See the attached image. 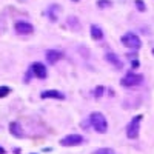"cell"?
<instances>
[{
    "label": "cell",
    "instance_id": "6",
    "mask_svg": "<svg viewBox=\"0 0 154 154\" xmlns=\"http://www.w3.org/2000/svg\"><path fill=\"white\" fill-rule=\"evenodd\" d=\"M14 28H16V32L22 34V35H29L34 32V26L28 22H17Z\"/></svg>",
    "mask_w": 154,
    "mask_h": 154
},
{
    "label": "cell",
    "instance_id": "18",
    "mask_svg": "<svg viewBox=\"0 0 154 154\" xmlns=\"http://www.w3.org/2000/svg\"><path fill=\"white\" fill-rule=\"evenodd\" d=\"M136 8L140 11V12H143V11H146V6H145V3L142 2V0H136Z\"/></svg>",
    "mask_w": 154,
    "mask_h": 154
},
{
    "label": "cell",
    "instance_id": "5",
    "mask_svg": "<svg viewBox=\"0 0 154 154\" xmlns=\"http://www.w3.org/2000/svg\"><path fill=\"white\" fill-rule=\"evenodd\" d=\"M83 142H85L83 136H80V134H68L60 140V145L62 146H79Z\"/></svg>",
    "mask_w": 154,
    "mask_h": 154
},
{
    "label": "cell",
    "instance_id": "9",
    "mask_svg": "<svg viewBox=\"0 0 154 154\" xmlns=\"http://www.w3.org/2000/svg\"><path fill=\"white\" fill-rule=\"evenodd\" d=\"M40 97L42 99H59V100H63L65 99V94L57 91V89H46V91H42Z\"/></svg>",
    "mask_w": 154,
    "mask_h": 154
},
{
    "label": "cell",
    "instance_id": "20",
    "mask_svg": "<svg viewBox=\"0 0 154 154\" xmlns=\"http://www.w3.org/2000/svg\"><path fill=\"white\" fill-rule=\"evenodd\" d=\"M131 65H133V68H137V66H139V60H137V59H136V60L133 59V62H131Z\"/></svg>",
    "mask_w": 154,
    "mask_h": 154
},
{
    "label": "cell",
    "instance_id": "17",
    "mask_svg": "<svg viewBox=\"0 0 154 154\" xmlns=\"http://www.w3.org/2000/svg\"><path fill=\"white\" fill-rule=\"evenodd\" d=\"M9 93H11V89H9L8 86H0V99H2V97H6Z\"/></svg>",
    "mask_w": 154,
    "mask_h": 154
},
{
    "label": "cell",
    "instance_id": "7",
    "mask_svg": "<svg viewBox=\"0 0 154 154\" xmlns=\"http://www.w3.org/2000/svg\"><path fill=\"white\" fill-rule=\"evenodd\" d=\"M31 72L37 77V79H46V75H48L46 66L43 65V63H38V62L31 65Z\"/></svg>",
    "mask_w": 154,
    "mask_h": 154
},
{
    "label": "cell",
    "instance_id": "21",
    "mask_svg": "<svg viewBox=\"0 0 154 154\" xmlns=\"http://www.w3.org/2000/svg\"><path fill=\"white\" fill-rule=\"evenodd\" d=\"M5 152H6V151H5V149H3L2 146H0V154H5Z\"/></svg>",
    "mask_w": 154,
    "mask_h": 154
},
{
    "label": "cell",
    "instance_id": "16",
    "mask_svg": "<svg viewBox=\"0 0 154 154\" xmlns=\"http://www.w3.org/2000/svg\"><path fill=\"white\" fill-rule=\"evenodd\" d=\"M97 6L99 8H108V6H112V2L111 0H97Z\"/></svg>",
    "mask_w": 154,
    "mask_h": 154
},
{
    "label": "cell",
    "instance_id": "11",
    "mask_svg": "<svg viewBox=\"0 0 154 154\" xmlns=\"http://www.w3.org/2000/svg\"><path fill=\"white\" fill-rule=\"evenodd\" d=\"M9 131H11L12 136H16V137H19V139H22V137L25 136V133L22 131V126H20L19 122H12V123H9Z\"/></svg>",
    "mask_w": 154,
    "mask_h": 154
},
{
    "label": "cell",
    "instance_id": "22",
    "mask_svg": "<svg viewBox=\"0 0 154 154\" xmlns=\"http://www.w3.org/2000/svg\"><path fill=\"white\" fill-rule=\"evenodd\" d=\"M74 2H79V0H74Z\"/></svg>",
    "mask_w": 154,
    "mask_h": 154
},
{
    "label": "cell",
    "instance_id": "8",
    "mask_svg": "<svg viewBox=\"0 0 154 154\" xmlns=\"http://www.w3.org/2000/svg\"><path fill=\"white\" fill-rule=\"evenodd\" d=\"M62 57H63V54L60 53V51H57V49H48V51H46V60H48L49 65H54V63H57Z\"/></svg>",
    "mask_w": 154,
    "mask_h": 154
},
{
    "label": "cell",
    "instance_id": "4",
    "mask_svg": "<svg viewBox=\"0 0 154 154\" xmlns=\"http://www.w3.org/2000/svg\"><path fill=\"white\" fill-rule=\"evenodd\" d=\"M143 82V75H140V74H136V72H128L125 74V77L122 79V86H137Z\"/></svg>",
    "mask_w": 154,
    "mask_h": 154
},
{
    "label": "cell",
    "instance_id": "1",
    "mask_svg": "<svg viewBox=\"0 0 154 154\" xmlns=\"http://www.w3.org/2000/svg\"><path fill=\"white\" fill-rule=\"evenodd\" d=\"M89 123H91V126L100 134H105L108 131V122H106L105 116L102 112H93L89 116Z\"/></svg>",
    "mask_w": 154,
    "mask_h": 154
},
{
    "label": "cell",
    "instance_id": "14",
    "mask_svg": "<svg viewBox=\"0 0 154 154\" xmlns=\"http://www.w3.org/2000/svg\"><path fill=\"white\" fill-rule=\"evenodd\" d=\"M93 154H116V152H114V149H111V148H99V149H96Z\"/></svg>",
    "mask_w": 154,
    "mask_h": 154
},
{
    "label": "cell",
    "instance_id": "3",
    "mask_svg": "<svg viewBox=\"0 0 154 154\" xmlns=\"http://www.w3.org/2000/svg\"><path fill=\"white\" fill-rule=\"evenodd\" d=\"M142 117H143V116H136V117L128 123V126H126V136H128V139H137Z\"/></svg>",
    "mask_w": 154,
    "mask_h": 154
},
{
    "label": "cell",
    "instance_id": "10",
    "mask_svg": "<svg viewBox=\"0 0 154 154\" xmlns=\"http://www.w3.org/2000/svg\"><path fill=\"white\" fill-rule=\"evenodd\" d=\"M105 59H106V60L111 63V65H114V66H116V69H120V68H123V62L119 59V56H116L114 53H106Z\"/></svg>",
    "mask_w": 154,
    "mask_h": 154
},
{
    "label": "cell",
    "instance_id": "15",
    "mask_svg": "<svg viewBox=\"0 0 154 154\" xmlns=\"http://www.w3.org/2000/svg\"><path fill=\"white\" fill-rule=\"evenodd\" d=\"M68 25H69V26H72V28L75 26V29H77V31L80 29V23L77 22V19H75V17H69V19H68Z\"/></svg>",
    "mask_w": 154,
    "mask_h": 154
},
{
    "label": "cell",
    "instance_id": "13",
    "mask_svg": "<svg viewBox=\"0 0 154 154\" xmlns=\"http://www.w3.org/2000/svg\"><path fill=\"white\" fill-rule=\"evenodd\" d=\"M91 37L94 40H102V38H103V31H102V28L97 26V25H91Z\"/></svg>",
    "mask_w": 154,
    "mask_h": 154
},
{
    "label": "cell",
    "instance_id": "19",
    "mask_svg": "<svg viewBox=\"0 0 154 154\" xmlns=\"http://www.w3.org/2000/svg\"><path fill=\"white\" fill-rule=\"evenodd\" d=\"M103 91H105V88H103V86H97V88H96V91H94V97H102Z\"/></svg>",
    "mask_w": 154,
    "mask_h": 154
},
{
    "label": "cell",
    "instance_id": "12",
    "mask_svg": "<svg viewBox=\"0 0 154 154\" xmlns=\"http://www.w3.org/2000/svg\"><path fill=\"white\" fill-rule=\"evenodd\" d=\"M59 12H60V6H59V5H51V6L48 8V16H49L51 22H57Z\"/></svg>",
    "mask_w": 154,
    "mask_h": 154
},
{
    "label": "cell",
    "instance_id": "2",
    "mask_svg": "<svg viewBox=\"0 0 154 154\" xmlns=\"http://www.w3.org/2000/svg\"><path fill=\"white\" fill-rule=\"evenodd\" d=\"M122 43L126 46V48H130V49H139L140 46H142V42H140V38L137 34L134 32H126L122 35Z\"/></svg>",
    "mask_w": 154,
    "mask_h": 154
}]
</instances>
